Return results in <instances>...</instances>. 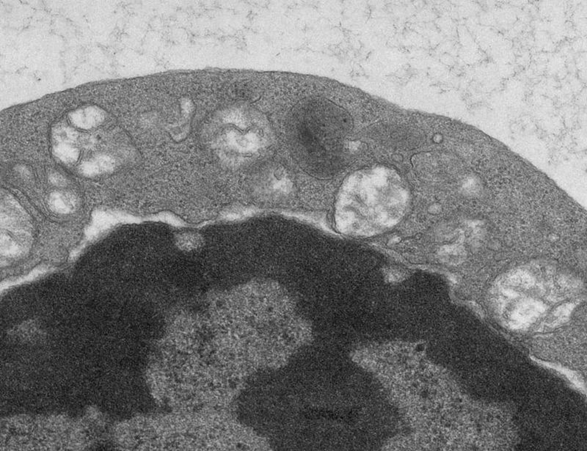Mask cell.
<instances>
[{
    "label": "cell",
    "instance_id": "obj_4",
    "mask_svg": "<svg viewBox=\"0 0 587 451\" xmlns=\"http://www.w3.org/2000/svg\"><path fill=\"white\" fill-rule=\"evenodd\" d=\"M55 153L59 159L66 163H74L78 159V152L69 147H57L55 148Z\"/></svg>",
    "mask_w": 587,
    "mask_h": 451
},
{
    "label": "cell",
    "instance_id": "obj_1",
    "mask_svg": "<svg viewBox=\"0 0 587 451\" xmlns=\"http://www.w3.org/2000/svg\"><path fill=\"white\" fill-rule=\"evenodd\" d=\"M113 167L114 162L111 158L102 156L82 164L80 171L84 176L91 177L100 173H109L112 171Z\"/></svg>",
    "mask_w": 587,
    "mask_h": 451
},
{
    "label": "cell",
    "instance_id": "obj_2",
    "mask_svg": "<svg viewBox=\"0 0 587 451\" xmlns=\"http://www.w3.org/2000/svg\"><path fill=\"white\" fill-rule=\"evenodd\" d=\"M49 204L52 211L58 214H68L74 207L71 195L54 192L49 197Z\"/></svg>",
    "mask_w": 587,
    "mask_h": 451
},
{
    "label": "cell",
    "instance_id": "obj_3",
    "mask_svg": "<svg viewBox=\"0 0 587 451\" xmlns=\"http://www.w3.org/2000/svg\"><path fill=\"white\" fill-rule=\"evenodd\" d=\"M1 253L7 256H16L21 252V249L18 244L10 236L4 234H1Z\"/></svg>",
    "mask_w": 587,
    "mask_h": 451
},
{
    "label": "cell",
    "instance_id": "obj_5",
    "mask_svg": "<svg viewBox=\"0 0 587 451\" xmlns=\"http://www.w3.org/2000/svg\"><path fill=\"white\" fill-rule=\"evenodd\" d=\"M49 180H50L51 183L52 184L57 186V187H63L66 184L65 178L63 176H61V175L58 174V173H54V174H52L50 176V178H49Z\"/></svg>",
    "mask_w": 587,
    "mask_h": 451
}]
</instances>
